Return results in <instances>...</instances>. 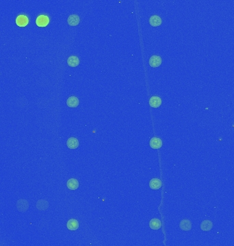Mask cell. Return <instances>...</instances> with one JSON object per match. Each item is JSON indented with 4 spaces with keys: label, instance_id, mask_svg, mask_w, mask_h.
<instances>
[{
    "label": "cell",
    "instance_id": "cell-1",
    "mask_svg": "<svg viewBox=\"0 0 234 246\" xmlns=\"http://www.w3.org/2000/svg\"><path fill=\"white\" fill-rule=\"evenodd\" d=\"M49 17L45 15H40L37 17L36 24L38 27H46L49 24Z\"/></svg>",
    "mask_w": 234,
    "mask_h": 246
},
{
    "label": "cell",
    "instance_id": "cell-2",
    "mask_svg": "<svg viewBox=\"0 0 234 246\" xmlns=\"http://www.w3.org/2000/svg\"><path fill=\"white\" fill-rule=\"evenodd\" d=\"M162 64V59L158 56H153L149 59V65L151 67H158Z\"/></svg>",
    "mask_w": 234,
    "mask_h": 246
},
{
    "label": "cell",
    "instance_id": "cell-3",
    "mask_svg": "<svg viewBox=\"0 0 234 246\" xmlns=\"http://www.w3.org/2000/svg\"><path fill=\"white\" fill-rule=\"evenodd\" d=\"M29 19L25 15H19L16 17V24L19 27H25L28 24Z\"/></svg>",
    "mask_w": 234,
    "mask_h": 246
},
{
    "label": "cell",
    "instance_id": "cell-4",
    "mask_svg": "<svg viewBox=\"0 0 234 246\" xmlns=\"http://www.w3.org/2000/svg\"><path fill=\"white\" fill-rule=\"evenodd\" d=\"M29 207V204L25 200H20L16 203V208L20 212H24L26 211Z\"/></svg>",
    "mask_w": 234,
    "mask_h": 246
},
{
    "label": "cell",
    "instance_id": "cell-5",
    "mask_svg": "<svg viewBox=\"0 0 234 246\" xmlns=\"http://www.w3.org/2000/svg\"><path fill=\"white\" fill-rule=\"evenodd\" d=\"M162 104V99L158 96H153L149 99V105L151 107L158 108Z\"/></svg>",
    "mask_w": 234,
    "mask_h": 246
},
{
    "label": "cell",
    "instance_id": "cell-6",
    "mask_svg": "<svg viewBox=\"0 0 234 246\" xmlns=\"http://www.w3.org/2000/svg\"><path fill=\"white\" fill-rule=\"evenodd\" d=\"M150 147L153 149H159L162 147V140L158 138H151L149 142Z\"/></svg>",
    "mask_w": 234,
    "mask_h": 246
},
{
    "label": "cell",
    "instance_id": "cell-7",
    "mask_svg": "<svg viewBox=\"0 0 234 246\" xmlns=\"http://www.w3.org/2000/svg\"><path fill=\"white\" fill-rule=\"evenodd\" d=\"M79 21H80V19H79V16L76 15H71L67 19L68 24L71 26H76L79 24Z\"/></svg>",
    "mask_w": 234,
    "mask_h": 246
},
{
    "label": "cell",
    "instance_id": "cell-8",
    "mask_svg": "<svg viewBox=\"0 0 234 246\" xmlns=\"http://www.w3.org/2000/svg\"><path fill=\"white\" fill-rule=\"evenodd\" d=\"M149 24L153 27H158L162 24V19L158 15H153L150 17Z\"/></svg>",
    "mask_w": 234,
    "mask_h": 246
},
{
    "label": "cell",
    "instance_id": "cell-9",
    "mask_svg": "<svg viewBox=\"0 0 234 246\" xmlns=\"http://www.w3.org/2000/svg\"><path fill=\"white\" fill-rule=\"evenodd\" d=\"M67 145L70 149H76L79 147V141L75 138H71L67 140Z\"/></svg>",
    "mask_w": 234,
    "mask_h": 246
},
{
    "label": "cell",
    "instance_id": "cell-10",
    "mask_svg": "<svg viewBox=\"0 0 234 246\" xmlns=\"http://www.w3.org/2000/svg\"><path fill=\"white\" fill-rule=\"evenodd\" d=\"M79 103V99L75 96H71L67 99V105L69 107H78Z\"/></svg>",
    "mask_w": 234,
    "mask_h": 246
},
{
    "label": "cell",
    "instance_id": "cell-11",
    "mask_svg": "<svg viewBox=\"0 0 234 246\" xmlns=\"http://www.w3.org/2000/svg\"><path fill=\"white\" fill-rule=\"evenodd\" d=\"M149 187L152 190H159L162 187V181L158 179H153L149 182Z\"/></svg>",
    "mask_w": 234,
    "mask_h": 246
},
{
    "label": "cell",
    "instance_id": "cell-12",
    "mask_svg": "<svg viewBox=\"0 0 234 246\" xmlns=\"http://www.w3.org/2000/svg\"><path fill=\"white\" fill-rule=\"evenodd\" d=\"M162 226V223L158 219H152L149 222V227L152 230H158Z\"/></svg>",
    "mask_w": 234,
    "mask_h": 246
},
{
    "label": "cell",
    "instance_id": "cell-13",
    "mask_svg": "<svg viewBox=\"0 0 234 246\" xmlns=\"http://www.w3.org/2000/svg\"><path fill=\"white\" fill-rule=\"evenodd\" d=\"M67 64L71 67H76L79 64V60L77 56H70L67 60Z\"/></svg>",
    "mask_w": 234,
    "mask_h": 246
},
{
    "label": "cell",
    "instance_id": "cell-14",
    "mask_svg": "<svg viewBox=\"0 0 234 246\" xmlns=\"http://www.w3.org/2000/svg\"><path fill=\"white\" fill-rule=\"evenodd\" d=\"M67 187L71 190H75L79 187V182L75 179H71L67 181Z\"/></svg>",
    "mask_w": 234,
    "mask_h": 246
},
{
    "label": "cell",
    "instance_id": "cell-15",
    "mask_svg": "<svg viewBox=\"0 0 234 246\" xmlns=\"http://www.w3.org/2000/svg\"><path fill=\"white\" fill-rule=\"evenodd\" d=\"M67 226L68 230H76L79 228V222L76 219H71L68 221Z\"/></svg>",
    "mask_w": 234,
    "mask_h": 246
},
{
    "label": "cell",
    "instance_id": "cell-16",
    "mask_svg": "<svg viewBox=\"0 0 234 246\" xmlns=\"http://www.w3.org/2000/svg\"><path fill=\"white\" fill-rule=\"evenodd\" d=\"M213 227L212 222L210 221V220H204L203 222L201 223V228L202 230L203 231H210Z\"/></svg>",
    "mask_w": 234,
    "mask_h": 246
},
{
    "label": "cell",
    "instance_id": "cell-17",
    "mask_svg": "<svg viewBox=\"0 0 234 246\" xmlns=\"http://www.w3.org/2000/svg\"><path fill=\"white\" fill-rule=\"evenodd\" d=\"M36 207L40 211H45L47 209V208L49 207V204H48L46 200H40L36 203Z\"/></svg>",
    "mask_w": 234,
    "mask_h": 246
},
{
    "label": "cell",
    "instance_id": "cell-18",
    "mask_svg": "<svg viewBox=\"0 0 234 246\" xmlns=\"http://www.w3.org/2000/svg\"><path fill=\"white\" fill-rule=\"evenodd\" d=\"M180 228L182 230L184 231H188L191 229L192 228V224L190 220L188 219H184L182 220L180 223Z\"/></svg>",
    "mask_w": 234,
    "mask_h": 246
}]
</instances>
